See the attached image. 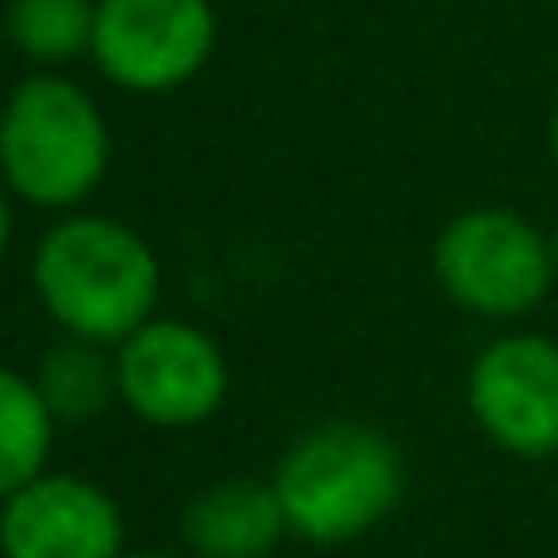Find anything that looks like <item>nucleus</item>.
I'll return each mask as SVG.
<instances>
[{
    "label": "nucleus",
    "mask_w": 558,
    "mask_h": 558,
    "mask_svg": "<svg viewBox=\"0 0 558 558\" xmlns=\"http://www.w3.org/2000/svg\"><path fill=\"white\" fill-rule=\"evenodd\" d=\"M95 5L99 0H11L5 35L40 70L70 64L95 45Z\"/></svg>",
    "instance_id": "f8f14e48"
},
{
    "label": "nucleus",
    "mask_w": 558,
    "mask_h": 558,
    "mask_svg": "<svg viewBox=\"0 0 558 558\" xmlns=\"http://www.w3.org/2000/svg\"><path fill=\"white\" fill-rule=\"evenodd\" d=\"M11 243V203H5V189H0V253Z\"/></svg>",
    "instance_id": "ddd939ff"
},
{
    "label": "nucleus",
    "mask_w": 558,
    "mask_h": 558,
    "mask_svg": "<svg viewBox=\"0 0 558 558\" xmlns=\"http://www.w3.org/2000/svg\"><path fill=\"white\" fill-rule=\"evenodd\" d=\"M218 50L213 0H99L89 60L124 95H173Z\"/></svg>",
    "instance_id": "39448f33"
},
{
    "label": "nucleus",
    "mask_w": 558,
    "mask_h": 558,
    "mask_svg": "<svg viewBox=\"0 0 558 558\" xmlns=\"http://www.w3.org/2000/svg\"><path fill=\"white\" fill-rule=\"evenodd\" d=\"M179 534L193 558H267L292 529H287L272 480L238 474V480H218V485L198 489L183 505Z\"/></svg>",
    "instance_id": "1a4fd4ad"
},
{
    "label": "nucleus",
    "mask_w": 558,
    "mask_h": 558,
    "mask_svg": "<svg viewBox=\"0 0 558 558\" xmlns=\"http://www.w3.org/2000/svg\"><path fill=\"white\" fill-rule=\"evenodd\" d=\"M272 489L296 538L337 548L396 514L405 495V460L376 425L327 421L282 450Z\"/></svg>",
    "instance_id": "f03ea898"
},
{
    "label": "nucleus",
    "mask_w": 558,
    "mask_h": 558,
    "mask_svg": "<svg viewBox=\"0 0 558 558\" xmlns=\"http://www.w3.org/2000/svg\"><path fill=\"white\" fill-rule=\"evenodd\" d=\"M54 430H60V421L45 405L35 376L0 366V499H11L35 474H45Z\"/></svg>",
    "instance_id": "9b49d317"
},
{
    "label": "nucleus",
    "mask_w": 558,
    "mask_h": 558,
    "mask_svg": "<svg viewBox=\"0 0 558 558\" xmlns=\"http://www.w3.org/2000/svg\"><path fill=\"white\" fill-rule=\"evenodd\" d=\"M548 148H554V163H558V109H554V119H548Z\"/></svg>",
    "instance_id": "4468645a"
},
{
    "label": "nucleus",
    "mask_w": 558,
    "mask_h": 558,
    "mask_svg": "<svg viewBox=\"0 0 558 558\" xmlns=\"http://www.w3.org/2000/svg\"><path fill=\"white\" fill-rule=\"evenodd\" d=\"M31 282L64 337L119 347L148 316H158L163 267L129 222L70 213L40 238Z\"/></svg>",
    "instance_id": "f257e3e1"
},
{
    "label": "nucleus",
    "mask_w": 558,
    "mask_h": 558,
    "mask_svg": "<svg viewBox=\"0 0 558 558\" xmlns=\"http://www.w3.org/2000/svg\"><path fill=\"white\" fill-rule=\"evenodd\" d=\"M109 124L89 89L40 70L0 109V183L21 203L70 213L109 173Z\"/></svg>",
    "instance_id": "7ed1b4c3"
},
{
    "label": "nucleus",
    "mask_w": 558,
    "mask_h": 558,
    "mask_svg": "<svg viewBox=\"0 0 558 558\" xmlns=\"http://www.w3.org/2000/svg\"><path fill=\"white\" fill-rule=\"evenodd\" d=\"M435 282L460 312L514 322L554 292V243L524 213L470 208L435 238Z\"/></svg>",
    "instance_id": "20e7f679"
},
{
    "label": "nucleus",
    "mask_w": 558,
    "mask_h": 558,
    "mask_svg": "<svg viewBox=\"0 0 558 558\" xmlns=\"http://www.w3.org/2000/svg\"><path fill=\"white\" fill-rule=\"evenodd\" d=\"M464 405L489 445L514 460L558 454V341L538 331L495 337L470 366Z\"/></svg>",
    "instance_id": "0eeeda50"
},
{
    "label": "nucleus",
    "mask_w": 558,
    "mask_h": 558,
    "mask_svg": "<svg viewBox=\"0 0 558 558\" xmlns=\"http://www.w3.org/2000/svg\"><path fill=\"white\" fill-rule=\"evenodd\" d=\"M119 558H173V554H154V548H134V554H129V548H124Z\"/></svg>",
    "instance_id": "2eb2a0df"
},
{
    "label": "nucleus",
    "mask_w": 558,
    "mask_h": 558,
    "mask_svg": "<svg viewBox=\"0 0 558 558\" xmlns=\"http://www.w3.org/2000/svg\"><path fill=\"white\" fill-rule=\"evenodd\" d=\"M119 405L154 430H193L228 401L232 371L222 347L193 322L148 316L114 347Z\"/></svg>",
    "instance_id": "423d86ee"
},
{
    "label": "nucleus",
    "mask_w": 558,
    "mask_h": 558,
    "mask_svg": "<svg viewBox=\"0 0 558 558\" xmlns=\"http://www.w3.org/2000/svg\"><path fill=\"white\" fill-rule=\"evenodd\" d=\"M0 554L119 558L124 554V509L95 480L45 470L11 499H0Z\"/></svg>",
    "instance_id": "6e6552de"
},
{
    "label": "nucleus",
    "mask_w": 558,
    "mask_h": 558,
    "mask_svg": "<svg viewBox=\"0 0 558 558\" xmlns=\"http://www.w3.org/2000/svg\"><path fill=\"white\" fill-rule=\"evenodd\" d=\"M548 243H554V272H558V232H554V238H548Z\"/></svg>",
    "instance_id": "dca6fc26"
},
{
    "label": "nucleus",
    "mask_w": 558,
    "mask_h": 558,
    "mask_svg": "<svg viewBox=\"0 0 558 558\" xmlns=\"http://www.w3.org/2000/svg\"><path fill=\"white\" fill-rule=\"evenodd\" d=\"M35 386H40L45 405L54 411L60 425L99 421V415L119 401L114 347H105V341H85V337L54 341V347L40 356Z\"/></svg>",
    "instance_id": "9d476101"
}]
</instances>
